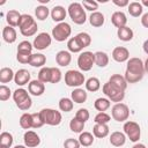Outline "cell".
Masks as SVG:
<instances>
[{
  "label": "cell",
  "instance_id": "39",
  "mask_svg": "<svg viewBox=\"0 0 148 148\" xmlns=\"http://www.w3.org/2000/svg\"><path fill=\"white\" fill-rule=\"evenodd\" d=\"M69 128L72 132L74 133H82L83 128H84V123L79 120L76 117H74L71 121H69Z\"/></svg>",
  "mask_w": 148,
  "mask_h": 148
},
{
  "label": "cell",
  "instance_id": "23",
  "mask_svg": "<svg viewBox=\"0 0 148 148\" xmlns=\"http://www.w3.org/2000/svg\"><path fill=\"white\" fill-rule=\"evenodd\" d=\"M71 97H72V101L77 103V104H81V103H84L88 98V94L86 90L81 89V88H75L72 92H71Z\"/></svg>",
  "mask_w": 148,
  "mask_h": 148
},
{
  "label": "cell",
  "instance_id": "31",
  "mask_svg": "<svg viewBox=\"0 0 148 148\" xmlns=\"http://www.w3.org/2000/svg\"><path fill=\"white\" fill-rule=\"evenodd\" d=\"M95 64L98 67H105L109 64V56L103 52V51H97L95 52Z\"/></svg>",
  "mask_w": 148,
  "mask_h": 148
},
{
  "label": "cell",
  "instance_id": "4",
  "mask_svg": "<svg viewBox=\"0 0 148 148\" xmlns=\"http://www.w3.org/2000/svg\"><path fill=\"white\" fill-rule=\"evenodd\" d=\"M104 95L111 101V102H114V103H121V101L124 99L125 97V91L114 87L112 83H110L109 81L106 83L103 84V88H102Z\"/></svg>",
  "mask_w": 148,
  "mask_h": 148
},
{
  "label": "cell",
  "instance_id": "56",
  "mask_svg": "<svg viewBox=\"0 0 148 148\" xmlns=\"http://www.w3.org/2000/svg\"><path fill=\"white\" fill-rule=\"evenodd\" d=\"M132 148H146V146L143 143H135Z\"/></svg>",
  "mask_w": 148,
  "mask_h": 148
},
{
  "label": "cell",
  "instance_id": "60",
  "mask_svg": "<svg viewBox=\"0 0 148 148\" xmlns=\"http://www.w3.org/2000/svg\"><path fill=\"white\" fill-rule=\"evenodd\" d=\"M38 1H39L40 3H47V2L50 1V0H38Z\"/></svg>",
  "mask_w": 148,
  "mask_h": 148
},
{
  "label": "cell",
  "instance_id": "40",
  "mask_svg": "<svg viewBox=\"0 0 148 148\" xmlns=\"http://www.w3.org/2000/svg\"><path fill=\"white\" fill-rule=\"evenodd\" d=\"M67 49H68V51L72 52V53H77V52H81V51L83 50V49L81 47V45L79 44L76 37H71V38L68 39V42H67Z\"/></svg>",
  "mask_w": 148,
  "mask_h": 148
},
{
  "label": "cell",
  "instance_id": "32",
  "mask_svg": "<svg viewBox=\"0 0 148 148\" xmlns=\"http://www.w3.org/2000/svg\"><path fill=\"white\" fill-rule=\"evenodd\" d=\"M110 105H111L110 99H109V98H104V97L97 98V99L95 101V103H94L95 109H96L97 111H99V112H105V111L110 108Z\"/></svg>",
  "mask_w": 148,
  "mask_h": 148
},
{
  "label": "cell",
  "instance_id": "24",
  "mask_svg": "<svg viewBox=\"0 0 148 148\" xmlns=\"http://www.w3.org/2000/svg\"><path fill=\"white\" fill-rule=\"evenodd\" d=\"M21 15L22 14H20L17 10H15V9H12V10H9L8 13H7V15H6V21H7V23H8V25H10V27H18V22H20V18H21Z\"/></svg>",
  "mask_w": 148,
  "mask_h": 148
},
{
  "label": "cell",
  "instance_id": "35",
  "mask_svg": "<svg viewBox=\"0 0 148 148\" xmlns=\"http://www.w3.org/2000/svg\"><path fill=\"white\" fill-rule=\"evenodd\" d=\"M86 89L88 90V91H91V92H95V91H97L99 88H101V82H99V80L97 79V77H89L87 81H86Z\"/></svg>",
  "mask_w": 148,
  "mask_h": 148
},
{
  "label": "cell",
  "instance_id": "12",
  "mask_svg": "<svg viewBox=\"0 0 148 148\" xmlns=\"http://www.w3.org/2000/svg\"><path fill=\"white\" fill-rule=\"evenodd\" d=\"M23 141H24V146H27L28 148H34L40 143V138L36 132L27 131L23 135Z\"/></svg>",
  "mask_w": 148,
  "mask_h": 148
},
{
  "label": "cell",
  "instance_id": "44",
  "mask_svg": "<svg viewBox=\"0 0 148 148\" xmlns=\"http://www.w3.org/2000/svg\"><path fill=\"white\" fill-rule=\"evenodd\" d=\"M34 45L28 42V40H22L21 43H18L17 46V52H25V53H31Z\"/></svg>",
  "mask_w": 148,
  "mask_h": 148
},
{
  "label": "cell",
  "instance_id": "8",
  "mask_svg": "<svg viewBox=\"0 0 148 148\" xmlns=\"http://www.w3.org/2000/svg\"><path fill=\"white\" fill-rule=\"evenodd\" d=\"M124 133L125 135L132 141V142H138L140 136H141V130L138 123L132 121V120H127L124 124Z\"/></svg>",
  "mask_w": 148,
  "mask_h": 148
},
{
  "label": "cell",
  "instance_id": "28",
  "mask_svg": "<svg viewBox=\"0 0 148 148\" xmlns=\"http://www.w3.org/2000/svg\"><path fill=\"white\" fill-rule=\"evenodd\" d=\"M45 62H46V57L43 53H34L31 54L29 65H31L32 67H43Z\"/></svg>",
  "mask_w": 148,
  "mask_h": 148
},
{
  "label": "cell",
  "instance_id": "15",
  "mask_svg": "<svg viewBox=\"0 0 148 148\" xmlns=\"http://www.w3.org/2000/svg\"><path fill=\"white\" fill-rule=\"evenodd\" d=\"M28 90L34 96H40L45 91V84L40 82L39 80H32L28 84Z\"/></svg>",
  "mask_w": 148,
  "mask_h": 148
},
{
  "label": "cell",
  "instance_id": "26",
  "mask_svg": "<svg viewBox=\"0 0 148 148\" xmlns=\"http://www.w3.org/2000/svg\"><path fill=\"white\" fill-rule=\"evenodd\" d=\"M104 21H105L104 15H103L101 12H94V13H91L90 16H89V22H90V24H91L92 27H95V28L102 27V25L104 24Z\"/></svg>",
  "mask_w": 148,
  "mask_h": 148
},
{
  "label": "cell",
  "instance_id": "52",
  "mask_svg": "<svg viewBox=\"0 0 148 148\" xmlns=\"http://www.w3.org/2000/svg\"><path fill=\"white\" fill-rule=\"evenodd\" d=\"M37 29H38L37 23H35L34 25H31V27H29V28H27V29L21 30V34H22L23 36H25V37H30V36H34V35L37 32Z\"/></svg>",
  "mask_w": 148,
  "mask_h": 148
},
{
  "label": "cell",
  "instance_id": "25",
  "mask_svg": "<svg viewBox=\"0 0 148 148\" xmlns=\"http://www.w3.org/2000/svg\"><path fill=\"white\" fill-rule=\"evenodd\" d=\"M117 36L120 40L123 42H130L132 40L134 34H133V30L130 28V27H123V28H119L118 31H117Z\"/></svg>",
  "mask_w": 148,
  "mask_h": 148
},
{
  "label": "cell",
  "instance_id": "43",
  "mask_svg": "<svg viewBox=\"0 0 148 148\" xmlns=\"http://www.w3.org/2000/svg\"><path fill=\"white\" fill-rule=\"evenodd\" d=\"M110 120H111V117L106 112H98L94 118L95 124H108Z\"/></svg>",
  "mask_w": 148,
  "mask_h": 148
},
{
  "label": "cell",
  "instance_id": "54",
  "mask_svg": "<svg viewBox=\"0 0 148 148\" xmlns=\"http://www.w3.org/2000/svg\"><path fill=\"white\" fill-rule=\"evenodd\" d=\"M141 24L145 28H148V13H146L141 16Z\"/></svg>",
  "mask_w": 148,
  "mask_h": 148
},
{
  "label": "cell",
  "instance_id": "7",
  "mask_svg": "<svg viewBox=\"0 0 148 148\" xmlns=\"http://www.w3.org/2000/svg\"><path fill=\"white\" fill-rule=\"evenodd\" d=\"M71 34H72V28L66 22L58 23L52 29V37L57 42H65L66 39H68V37L71 36Z\"/></svg>",
  "mask_w": 148,
  "mask_h": 148
},
{
  "label": "cell",
  "instance_id": "17",
  "mask_svg": "<svg viewBox=\"0 0 148 148\" xmlns=\"http://www.w3.org/2000/svg\"><path fill=\"white\" fill-rule=\"evenodd\" d=\"M50 14H51V17H52V20L54 22L61 23L65 20V17L67 15V12H66V9L62 6H54L51 9V13Z\"/></svg>",
  "mask_w": 148,
  "mask_h": 148
},
{
  "label": "cell",
  "instance_id": "41",
  "mask_svg": "<svg viewBox=\"0 0 148 148\" xmlns=\"http://www.w3.org/2000/svg\"><path fill=\"white\" fill-rule=\"evenodd\" d=\"M38 80L43 83L51 82V67H42L38 73Z\"/></svg>",
  "mask_w": 148,
  "mask_h": 148
},
{
  "label": "cell",
  "instance_id": "21",
  "mask_svg": "<svg viewBox=\"0 0 148 148\" xmlns=\"http://www.w3.org/2000/svg\"><path fill=\"white\" fill-rule=\"evenodd\" d=\"M2 38H3V40H5L6 43H8V44L14 43V42L16 40V38H17L16 30H15L13 27H10V25L5 27L3 30H2Z\"/></svg>",
  "mask_w": 148,
  "mask_h": 148
},
{
  "label": "cell",
  "instance_id": "58",
  "mask_svg": "<svg viewBox=\"0 0 148 148\" xmlns=\"http://www.w3.org/2000/svg\"><path fill=\"white\" fill-rule=\"evenodd\" d=\"M141 5H142V6H146V7H148V0H142Z\"/></svg>",
  "mask_w": 148,
  "mask_h": 148
},
{
  "label": "cell",
  "instance_id": "42",
  "mask_svg": "<svg viewBox=\"0 0 148 148\" xmlns=\"http://www.w3.org/2000/svg\"><path fill=\"white\" fill-rule=\"evenodd\" d=\"M13 135L9 132H2L0 134V146H5V147H10L13 145Z\"/></svg>",
  "mask_w": 148,
  "mask_h": 148
},
{
  "label": "cell",
  "instance_id": "45",
  "mask_svg": "<svg viewBox=\"0 0 148 148\" xmlns=\"http://www.w3.org/2000/svg\"><path fill=\"white\" fill-rule=\"evenodd\" d=\"M62 73L57 67H51V83H58L61 81Z\"/></svg>",
  "mask_w": 148,
  "mask_h": 148
},
{
  "label": "cell",
  "instance_id": "33",
  "mask_svg": "<svg viewBox=\"0 0 148 148\" xmlns=\"http://www.w3.org/2000/svg\"><path fill=\"white\" fill-rule=\"evenodd\" d=\"M94 134H91L90 132H82L80 133L79 136V142L81 143V146L83 147H89L94 143Z\"/></svg>",
  "mask_w": 148,
  "mask_h": 148
},
{
  "label": "cell",
  "instance_id": "19",
  "mask_svg": "<svg viewBox=\"0 0 148 148\" xmlns=\"http://www.w3.org/2000/svg\"><path fill=\"white\" fill-rule=\"evenodd\" d=\"M110 128L108 126V124H95L92 127V134L94 136L98 138V139H103L105 136L109 135Z\"/></svg>",
  "mask_w": 148,
  "mask_h": 148
},
{
  "label": "cell",
  "instance_id": "30",
  "mask_svg": "<svg viewBox=\"0 0 148 148\" xmlns=\"http://www.w3.org/2000/svg\"><path fill=\"white\" fill-rule=\"evenodd\" d=\"M36 23L35 18L31 16V15H28V14H22L21 15V18H20V22H18V28H20V31L23 30V29H27L31 25H34Z\"/></svg>",
  "mask_w": 148,
  "mask_h": 148
},
{
  "label": "cell",
  "instance_id": "9",
  "mask_svg": "<svg viewBox=\"0 0 148 148\" xmlns=\"http://www.w3.org/2000/svg\"><path fill=\"white\" fill-rule=\"evenodd\" d=\"M95 64V53L90 51H84L80 53L77 58V66L82 72H88L92 68V65Z\"/></svg>",
  "mask_w": 148,
  "mask_h": 148
},
{
  "label": "cell",
  "instance_id": "27",
  "mask_svg": "<svg viewBox=\"0 0 148 148\" xmlns=\"http://www.w3.org/2000/svg\"><path fill=\"white\" fill-rule=\"evenodd\" d=\"M127 9H128V13L131 16L133 17H139L142 12H143V6L141 5V2H136V1H133L131 2L128 6H127Z\"/></svg>",
  "mask_w": 148,
  "mask_h": 148
},
{
  "label": "cell",
  "instance_id": "55",
  "mask_svg": "<svg viewBox=\"0 0 148 148\" xmlns=\"http://www.w3.org/2000/svg\"><path fill=\"white\" fill-rule=\"evenodd\" d=\"M142 47H143V51H145V53H147V54H148V39H146V40L143 42V45H142Z\"/></svg>",
  "mask_w": 148,
  "mask_h": 148
},
{
  "label": "cell",
  "instance_id": "57",
  "mask_svg": "<svg viewBox=\"0 0 148 148\" xmlns=\"http://www.w3.org/2000/svg\"><path fill=\"white\" fill-rule=\"evenodd\" d=\"M143 65H145V72L148 73V58L146 59V61L143 62Z\"/></svg>",
  "mask_w": 148,
  "mask_h": 148
},
{
  "label": "cell",
  "instance_id": "46",
  "mask_svg": "<svg viewBox=\"0 0 148 148\" xmlns=\"http://www.w3.org/2000/svg\"><path fill=\"white\" fill-rule=\"evenodd\" d=\"M75 117H76L79 120H81V121L86 123V121L89 119V117H90V113H89V111H88L87 109H83V108H81V109H79V110L76 111V114H75Z\"/></svg>",
  "mask_w": 148,
  "mask_h": 148
},
{
  "label": "cell",
  "instance_id": "38",
  "mask_svg": "<svg viewBox=\"0 0 148 148\" xmlns=\"http://www.w3.org/2000/svg\"><path fill=\"white\" fill-rule=\"evenodd\" d=\"M20 126L24 130L32 128V114L31 113H23L20 117Z\"/></svg>",
  "mask_w": 148,
  "mask_h": 148
},
{
  "label": "cell",
  "instance_id": "18",
  "mask_svg": "<svg viewBox=\"0 0 148 148\" xmlns=\"http://www.w3.org/2000/svg\"><path fill=\"white\" fill-rule=\"evenodd\" d=\"M111 22L112 24L116 27V28H123V27H126V23H127V17L125 15V13L123 12H114L111 16Z\"/></svg>",
  "mask_w": 148,
  "mask_h": 148
},
{
  "label": "cell",
  "instance_id": "48",
  "mask_svg": "<svg viewBox=\"0 0 148 148\" xmlns=\"http://www.w3.org/2000/svg\"><path fill=\"white\" fill-rule=\"evenodd\" d=\"M10 97V89L9 87L5 86V84H1L0 86V101L5 102L7 99H9Z\"/></svg>",
  "mask_w": 148,
  "mask_h": 148
},
{
  "label": "cell",
  "instance_id": "47",
  "mask_svg": "<svg viewBox=\"0 0 148 148\" xmlns=\"http://www.w3.org/2000/svg\"><path fill=\"white\" fill-rule=\"evenodd\" d=\"M31 114H32V128H40L43 125H45L39 112L31 113Z\"/></svg>",
  "mask_w": 148,
  "mask_h": 148
},
{
  "label": "cell",
  "instance_id": "51",
  "mask_svg": "<svg viewBox=\"0 0 148 148\" xmlns=\"http://www.w3.org/2000/svg\"><path fill=\"white\" fill-rule=\"evenodd\" d=\"M81 143L74 138H68L64 142V148H80Z\"/></svg>",
  "mask_w": 148,
  "mask_h": 148
},
{
  "label": "cell",
  "instance_id": "1",
  "mask_svg": "<svg viewBox=\"0 0 148 148\" xmlns=\"http://www.w3.org/2000/svg\"><path fill=\"white\" fill-rule=\"evenodd\" d=\"M145 65L140 58H130L127 60V66L125 71L124 77L127 83H136L139 82L145 74Z\"/></svg>",
  "mask_w": 148,
  "mask_h": 148
},
{
  "label": "cell",
  "instance_id": "3",
  "mask_svg": "<svg viewBox=\"0 0 148 148\" xmlns=\"http://www.w3.org/2000/svg\"><path fill=\"white\" fill-rule=\"evenodd\" d=\"M68 15L75 24H83L87 21L86 9L80 2H72L68 6Z\"/></svg>",
  "mask_w": 148,
  "mask_h": 148
},
{
  "label": "cell",
  "instance_id": "61",
  "mask_svg": "<svg viewBox=\"0 0 148 148\" xmlns=\"http://www.w3.org/2000/svg\"><path fill=\"white\" fill-rule=\"evenodd\" d=\"M0 148H8V147H5V146H0Z\"/></svg>",
  "mask_w": 148,
  "mask_h": 148
},
{
  "label": "cell",
  "instance_id": "50",
  "mask_svg": "<svg viewBox=\"0 0 148 148\" xmlns=\"http://www.w3.org/2000/svg\"><path fill=\"white\" fill-rule=\"evenodd\" d=\"M32 53H25V52H17L16 54V59L18 62L21 64H29L30 62V58H31Z\"/></svg>",
  "mask_w": 148,
  "mask_h": 148
},
{
  "label": "cell",
  "instance_id": "2",
  "mask_svg": "<svg viewBox=\"0 0 148 148\" xmlns=\"http://www.w3.org/2000/svg\"><path fill=\"white\" fill-rule=\"evenodd\" d=\"M13 99L20 110L27 111L31 108V104H32L31 97L29 96L28 91L23 88H18L13 92Z\"/></svg>",
  "mask_w": 148,
  "mask_h": 148
},
{
  "label": "cell",
  "instance_id": "53",
  "mask_svg": "<svg viewBox=\"0 0 148 148\" xmlns=\"http://www.w3.org/2000/svg\"><path fill=\"white\" fill-rule=\"evenodd\" d=\"M112 2L118 7H126L130 5L128 0H112Z\"/></svg>",
  "mask_w": 148,
  "mask_h": 148
},
{
  "label": "cell",
  "instance_id": "22",
  "mask_svg": "<svg viewBox=\"0 0 148 148\" xmlns=\"http://www.w3.org/2000/svg\"><path fill=\"white\" fill-rule=\"evenodd\" d=\"M109 82L112 83L114 87H117V88L124 90V91H125L126 88H127V81H126V79H125L123 75H120V74H113V75H111L110 79H109Z\"/></svg>",
  "mask_w": 148,
  "mask_h": 148
},
{
  "label": "cell",
  "instance_id": "49",
  "mask_svg": "<svg viewBox=\"0 0 148 148\" xmlns=\"http://www.w3.org/2000/svg\"><path fill=\"white\" fill-rule=\"evenodd\" d=\"M82 6L86 10H90V12L94 13V10H96L98 8V2L92 1V0H84L82 2Z\"/></svg>",
  "mask_w": 148,
  "mask_h": 148
},
{
  "label": "cell",
  "instance_id": "10",
  "mask_svg": "<svg viewBox=\"0 0 148 148\" xmlns=\"http://www.w3.org/2000/svg\"><path fill=\"white\" fill-rule=\"evenodd\" d=\"M111 116L116 121H119V123L126 121L130 117V109L124 103H116L112 106Z\"/></svg>",
  "mask_w": 148,
  "mask_h": 148
},
{
  "label": "cell",
  "instance_id": "16",
  "mask_svg": "<svg viewBox=\"0 0 148 148\" xmlns=\"http://www.w3.org/2000/svg\"><path fill=\"white\" fill-rule=\"evenodd\" d=\"M56 61L61 67L68 66L71 64V61H72V54H71V52L69 51H65V50L59 51L56 54Z\"/></svg>",
  "mask_w": 148,
  "mask_h": 148
},
{
  "label": "cell",
  "instance_id": "11",
  "mask_svg": "<svg viewBox=\"0 0 148 148\" xmlns=\"http://www.w3.org/2000/svg\"><path fill=\"white\" fill-rule=\"evenodd\" d=\"M51 42H52V37L47 32H40L35 37L32 45L37 50H45L51 45Z\"/></svg>",
  "mask_w": 148,
  "mask_h": 148
},
{
  "label": "cell",
  "instance_id": "20",
  "mask_svg": "<svg viewBox=\"0 0 148 148\" xmlns=\"http://www.w3.org/2000/svg\"><path fill=\"white\" fill-rule=\"evenodd\" d=\"M109 141L114 147H121L126 142V135H125V133H121V132H118L117 131V132L111 133Z\"/></svg>",
  "mask_w": 148,
  "mask_h": 148
},
{
  "label": "cell",
  "instance_id": "29",
  "mask_svg": "<svg viewBox=\"0 0 148 148\" xmlns=\"http://www.w3.org/2000/svg\"><path fill=\"white\" fill-rule=\"evenodd\" d=\"M15 73L9 67H3L0 69V82L1 83H8L12 80H14Z\"/></svg>",
  "mask_w": 148,
  "mask_h": 148
},
{
  "label": "cell",
  "instance_id": "6",
  "mask_svg": "<svg viewBox=\"0 0 148 148\" xmlns=\"http://www.w3.org/2000/svg\"><path fill=\"white\" fill-rule=\"evenodd\" d=\"M65 83L68 87L79 88L80 86L86 83V79H84V75L80 71L69 69L65 73Z\"/></svg>",
  "mask_w": 148,
  "mask_h": 148
},
{
  "label": "cell",
  "instance_id": "36",
  "mask_svg": "<svg viewBox=\"0 0 148 148\" xmlns=\"http://www.w3.org/2000/svg\"><path fill=\"white\" fill-rule=\"evenodd\" d=\"M75 37H76V39H77V42H79V44L81 45L82 49H84V47H87L91 44V37L88 32H80Z\"/></svg>",
  "mask_w": 148,
  "mask_h": 148
},
{
  "label": "cell",
  "instance_id": "37",
  "mask_svg": "<svg viewBox=\"0 0 148 148\" xmlns=\"http://www.w3.org/2000/svg\"><path fill=\"white\" fill-rule=\"evenodd\" d=\"M73 106H74V103L72 101V98H68V97H62L60 98L59 101V109L64 112H69L73 110Z\"/></svg>",
  "mask_w": 148,
  "mask_h": 148
},
{
  "label": "cell",
  "instance_id": "14",
  "mask_svg": "<svg viewBox=\"0 0 148 148\" xmlns=\"http://www.w3.org/2000/svg\"><path fill=\"white\" fill-rule=\"evenodd\" d=\"M30 72L22 68V69H18L16 73H15V76H14V82L17 84V86H24V84H29L30 83Z\"/></svg>",
  "mask_w": 148,
  "mask_h": 148
},
{
  "label": "cell",
  "instance_id": "5",
  "mask_svg": "<svg viewBox=\"0 0 148 148\" xmlns=\"http://www.w3.org/2000/svg\"><path fill=\"white\" fill-rule=\"evenodd\" d=\"M39 113H40V117H42L44 124L50 125V126H58L62 120L61 113L57 110H53V109L46 108V109L40 110Z\"/></svg>",
  "mask_w": 148,
  "mask_h": 148
},
{
  "label": "cell",
  "instance_id": "34",
  "mask_svg": "<svg viewBox=\"0 0 148 148\" xmlns=\"http://www.w3.org/2000/svg\"><path fill=\"white\" fill-rule=\"evenodd\" d=\"M50 13H51L50 9H49L46 6H44V5H39V6H37L36 9H35V15H36L37 20H39V21L46 20Z\"/></svg>",
  "mask_w": 148,
  "mask_h": 148
},
{
  "label": "cell",
  "instance_id": "59",
  "mask_svg": "<svg viewBox=\"0 0 148 148\" xmlns=\"http://www.w3.org/2000/svg\"><path fill=\"white\" fill-rule=\"evenodd\" d=\"M14 148H28L27 146H22V145H17V146H15Z\"/></svg>",
  "mask_w": 148,
  "mask_h": 148
},
{
  "label": "cell",
  "instance_id": "13",
  "mask_svg": "<svg viewBox=\"0 0 148 148\" xmlns=\"http://www.w3.org/2000/svg\"><path fill=\"white\" fill-rule=\"evenodd\" d=\"M112 58L117 62H125L130 59V51L124 46H117L112 51Z\"/></svg>",
  "mask_w": 148,
  "mask_h": 148
}]
</instances>
